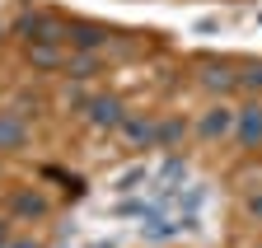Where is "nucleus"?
<instances>
[{
	"instance_id": "obj_4",
	"label": "nucleus",
	"mask_w": 262,
	"mask_h": 248,
	"mask_svg": "<svg viewBox=\"0 0 262 248\" xmlns=\"http://www.w3.org/2000/svg\"><path fill=\"white\" fill-rule=\"evenodd\" d=\"M84 117L94 122V127H122L126 108H122V99H113V94H98V99L84 103Z\"/></svg>"
},
{
	"instance_id": "obj_5",
	"label": "nucleus",
	"mask_w": 262,
	"mask_h": 248,
	"mask_svg": "<svg viewBox=\"0 0 262 248\" xmlns=\"http://www.w3.org/2000/svg\"><path fill=\"white\" fill-rule=\"evenodd\" d=\"M24 145H28V122L5 108V112H0V154H14Z\"/></svg>"
},
{
	"instance_id": "obj_12",
	"label": "nucleus",
	"mask_w": 262,
	"mask_h": 248,
	"mask_svg": "<svg viewBox=\"0 0 262 248\" xmlns=\"http://www.w3.org/2000/svg\"><path fill=\"white\" fill-rule=\"evenodd\" d=\"M94 71H98L94 52H75L71 61H66V75H75V80H84V75H94Z\"/></svg>"
},
{
	"instance_id": "obj_3",
	"label": "nucleus",
	"mask_w": 262,
	"mask_h": 248,
	"mask_svg": "<svg viewBox=\"0 0 262 248\" xmlns=\"http://www.w3.org/2000/svg\"><path fill=\"white\" fill-rule=\"evenodd\" d=\"M196 136H202V141H229V136H234V112H229V108H206L202 112V122H196Z\"/></svg>"
},
{
	"instance_id": "obj_10",
	"label": "nucleus",
	"mask_w": 262,
	"mask_h": 248,
	"mask_svg": "<svg viewBox=\"0 0 262 248\" xmlns=\"http://www.w3.org/2000/svg\"><path fill=\"white\" fill-rule=\"evenodd\" d=\"M28 56H33V66H38V71H66L61 42H38V47H28Z\"/></svg>"
},
{
	"instance_id": "obj_7",
	"label": "nucleus",
	"mask_w": 262,
	"mask_h": 248,
	"mask_svg": "<svg viewBox=\"0 0 262 248\" xmlns=\"http://www.w3.org/2000/svg\"><path fill=\"white\" fill-rule=\"evenodd\" d=\"M196 75H202V84L215 89V94H225V89H234V84H239V71L229 66V61H206Z\"/></svg>"
},
{
	"instance_id": "obj_15",
	"label": "nucleus",
	"mask_w": 262,
	"mask_h": 248,
	"mask_svg": "<svg viewBox=\"0 0 262 248\" xmlns=\"http://www.w3.org/2000/svg\"><path fill=\"white\" fill-rule=\"evenodd\" d=\"M5 248H42V243H38V239H10Z\"/></svg>"
},
{
	"instance_id": "obj_8",
	"label": "nucleus",
	"mask_w": 262,
	"mask_h": 248,
	"mask_svg": "<svg viewBox=\"0 0 262 248\" xmlns=\"http://www.w3.org/2000/svg\"><path fill=\"white\" fill-rule=\"evenodd\" d=\"M10 211L19 215V220H42V215H47V197L42 192H14Z\"/></svg>"
},
{
	"instance_id": "obj_16",
	"label": "nucleus",
	"mask_w": 262,
	"mask_h": 248,
	"mask_svg": "<svg viewBox=\"0 0 262 248\" xmlns=\"http://www.w3.org/2000/svg\"><path fill=\"white\" fill-rule=\"evenodd\" d=\"M10 243V234H5V220H0V248H5Z\"/></svg>"
},
{
	"instance_id": "obj_14",
	"label": "nucleus",
	"mask_w": 262,
	"mask_h": 248,
	"mask_svg": "<svg viewBox=\"0 0 262 248\" xmlns=\"http://www.w3.org/2000/svg\"><path fill=\"white\" fill-rule=\"evenodd\" d=\"M248 215H253V220H262V192L248 197Z\"/></svg>"
},
{
	"instance_id": "obj_11",
	"label": "nucleus",
	"mask_w": 262,
	"mask_h": 248,
	"mask_svg": "<svg viewBox=\"0 0 262 248\" xmlns=\"http://www.w3.org/2000/svg\"><path fill=\"white\" fill-rule=\"evenodd\" d=\"M183 131H187V122H159V127H155V145H178L183 141Z\"/></svg>"
},
{
	"instance_id": "obj_6",
	"label": "nucleus",
	"mask_w": 262,
	"mask_h": 248,
	"mask_svg": "<svg viewBox=\"0 0 262 248\" xmlns=\"http://www.w3.org/2000/svg\"><path fill=\"white\" fill-rule=\"evenodd\" d=\"M66 38H71L80 52H94V47H103V42H108V24H89V19H80V24L66 28Z\"/></svg>"
},
{
	"instance_id": "obj_13",
	"label": "nucleus",
	"mask_w": 262,
	"mask_h": 248,
	"mask_svg": "<svg viewBox=\"0 0 262 248\" xmlns=\"http://www.w3.org/2000/svg\"><path fill=\"white\" fill-rule=\"evenodd\" d=\"M239 84H244V89H262V61H257V66H248V71H239Z\"/></svg>"
},
{
	"instance_id": "obj_1",
	"label": "nucleus",
	"mask_w": 262,
	"mask_h": 248,
	"mask_svg": "<svg viewBox=\"0 0 262 248\" xmlns=\"http://www.w3.org/2000/svg\"><path fill=\"white\" fill-rule=\"evenodd\" d=\"M14 33H19V38H24L28 47H38V42H61V38H66V24H61L56 14H42V10H28V14H19Z\"/></svg>"
},
{
	"instance_id": "obj_9",
	"label": "nucleus",
	"mask_w": 262,
	"mask_h": 248,
	"mask_svg": "<svg viewBox=\"0 0 262 248\" xmlns=\"http://www.w3.org/2000/svg\"><path fill=\"white\" fill-rule=\"evenodd\" d=\"M155 127H159V122H150V117H122L126 145H155Z\"/></svg>"
},
{
	"instance_id": "obj_2",
	"label": "nucleus",
	"mask_w": 262,
	"mask_h": 248,
	"mask_svg": "<svg viewBox=\"0 0 262 248\" xmlns=\"http://www.w3.org/2000/svg\"><path fill=\"white\" fill-rule=\"evenodd\" d=\"M229 141H239L244 150H257L262 145V103H244L234 112V136Z\"/></svg>"
}]
</instances>
